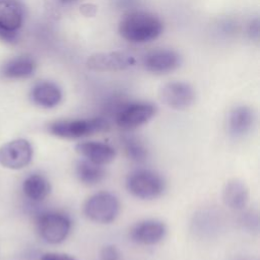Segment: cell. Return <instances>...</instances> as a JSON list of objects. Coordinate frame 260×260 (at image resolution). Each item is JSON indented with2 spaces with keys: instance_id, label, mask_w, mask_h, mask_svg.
<instances>
[{
  "instance_id": "6da1fadb",
  "label": "cell",
  "mask_w": 260,
  "mask_h": 260,
  "mask_svg": "<svg viewBox=\"0 0 260 260\" xmlns=\"http://www.w3.org/2000/svg\"><path fill=\"white\" fill-rule=\"evenodd\" d=\"M121 37L133 44H143L157 39L164 30L162 21L155 14L134 10L126 13L119 22Z\"/></svg>"
},
{
  "instance_id": "7a4b0ae2",
  "label": "cell",
  "mask_w": 260,
  "mask_h": 260,
  "mask_svg": "<svg viewBox=\"0 0 260 260\" xmlns=\"http://www.w3.org/2000/svg\"><path fill=\"white\" fill-rule=\"evenodd\" d=\"M110 128L106 117H94L88 119H62L56 120L48 125V131L59 138L79 139L94 133L107 131Z\"/></svg>"
},
{
  "instance_id": "3957f363",
  "label": "cell",
  "mask_w": 260,
  "mask_h": 260,
  "mask_svg": "<svg viewBox=\"0 0 260 260\" xmlns=\"http://www.w3.org/2000/svg\"><path fill=\"white\" fill-rule=\"evenodd\" d=\"M126 188L131 195L138 199L151 200L165 192L166 181L156 171L141 168L128 174Z\"/></svg>"
},
{
  "instance_id": "277c9868",
  "label": "cell",
  "mask_w": 260,
  "mask_h": 260,
  "mask_svg": "<svg viewBox=\"0 0 260 260\" xmlns=\"http://www.w3.org/2000/svg\"><path fill=\"white\" fill-rule=\"evenodd\" d=\"M72 221L61 211H44L37 217V231L39 236L49 244H60L70 234Z\"/></svg>"
},
{
  "instance_id": "5b68a950",
  "label": "cell",
  "mask_w": 260,
  "mask_h": 260,
  "mask_svg": "<svg viewBox=\"0 0 260 260\" xmlns=\"http://www.w3.org/2000/svg\"><path fill=\"white\" fill-rule=\"evenodd\" d=\"M83 212L91 221L110 223L119 215L120 201L115 194L109 191H100L85 200Z\"/></svg>"
},
{
  "instance_id": "8992f818",
  "label": "cell",
  "mask_w": 260,
  "mask_h": 260,
  "mask_svg": "<svg viewBox=\"0 0 260 260\" xmlns=\"http://www.w3.org/2000/svg\"><path fill=\"white\" fill-rule=\"evenodd\" d=\"M156 109L147 102H124L114 116L116 125L125 130H134L148 121L155 115Z\"/></svg>"
},
{
  "instance_id": "52a82bcc",
  "label": "cell",
  "mask_w": 260,
  "mask_h": 260,
  "mask_svg": "<svg viewBox=\"0 0 260 260\" xmlns=\"http://www.w3.org/2000/svg\"><path fill=\"white\" fill-rule=\"evenodd\" d=\"M24 19V8L17 0H0V40L14 44Z\"/></svg>"
},
{
  "instance_id": "ba28073f",
  "label": "cell",
  "mask_w": 260,
  "mask_h": 260,
  "mask_svg": "<svg viewBox=\"0 0 260 260\" xmlns=\"http://www.w3.org/2000/svg\"><path fill=\"white\" fill-rule=\"evenodd\" d=\"M31 144L23 138L6 142L0 146V165L11 170L28 166L32 158Z\"/></svg>"
},
{
  "instance_id": "9c48e42d",
  "label": "cell",
  "mask_w": 260,
  "mask_h": 260,
  "mask_svg": "<svg viewBox=\"0 0 260 260\" xmlns=\"http://www.w3.org/2000/svg\"><path fill=\"white\" fill-rule=\"evenodd\" d=\"M134 64L135 58L121 51L96 53L91 55L86 61L87 68L95 72L121 71L132 67Z\"/></svg>"
},
{
  "instance_id": "30bf717a",
  "label": "cell",
  "mask_w": 260,
  "mask_h": 260,
  "mask_svg": "<svg viewBox=\"0 0 260 260\" xmlns=\"http://www.w3.org/2000/svg\"><path fill=\"white\" fill-rule=\"evenodd\" d=\"M161 102L171 109H188L195 101L193 87L184 81H171L162 85L159 90Z\"/></svg>"
},
{
  "instance_id": "8fae6325",
  "label": "cell",
  "mask_w": 260,
  "mask_h": 260,
  "mask_svg": "<svg viewBox=\"0 0 260 260\" xmlns=\"http://www.w3.org/2000/svg\"><path fill=\"white\" fill-rule=\"evenodd\" d=\"M167 225L155 218H147L136 222L130 230L131 240L143 246H152L161 242L167 235Z\"/></svg>"
},
{
  "instance_id": "7c38bea8",
  "label": "cell",
  "mask_w": 260,
  "mask_h": 260,
  "mask_svg": "<svg viewBox=\"0 0 260 260\" xmlns=\"http://www.w3.org/2000/svg\"><path fill=\"white\" fill-rule=\"evenodd\" d=\"M142 64L148 72L167 74L180 66L181 57L176 51L171 49H155L144 56Z\"/></svg>"
},
{
  "instance_id": "4fadbf2b",
  "label": "cell",
  "mask_w": 260,
  "mask_h": 260,
  "mask_svg": "<svg viewBox=\"0 0 260 260\" xmlns=\"http://www.w3.org/2000/svg\"><path fill=\"white\" fill-rule=\"evenodd\" d=\"M75 150L82 158L100 166H106L116 157L115 148L102 141H80L75 145Z\"/></svg>"
},
{
  "instance_id": "5bb4252c",
  "label": "cell",
  "mask_w": 260,
  "mask_h": 260,
  "mask_svg": "<svg viewBox=\"0 0 260 260\" xmlns=\"http://www.w3.org/2000/svg\"><path fill=\"white\" fill-rule=\"evenodd\" d=\"M255 113L248 106H237L228 115V132L234 138H242L249 134L255 124Z\"/></svg>"
},
{
  "instance_id": "9a60e30c",
  "label": "cell",
  "mask_w": 260,
  "mask_h": 260,
  "mask_svg": "<svg viewBox=\"0 0 260 260\" xmlns=\"http://www.w3.org/2000/svg\"><path fill=\"white\" fill-rule=\"evenodd\" d=\"M31 102L38 107L52 109L62 101V90L53 81L41 80L34 84L29 93Z\"/></svg>"
},
{
  "instance_id": "2e32d148",
  "label": "cell",
  "mask_w": 260,
  "mask_h": 260,
  "mask_svg": "<svg viewBox=\"0 0 260 260\" xmlns=\"http://www.w3.org/2000/svg\"><path fill=\"white\" fill-rule=\"evenodd\" d=\"M249 199V188L243 181L233 179L226 182L222 190V200L225 206L233 210L241 211L246 208Z\"/></svg>"
},
{
  "instance_id": "e0dca14e",
  "label": "cell",
  "mask_w": 260,
  "mask_h": 260,
  "mask_svg": "<svg viewBox=\"0 0 260 260\" xmlns=\"http://www.w3.org/2000/svg\"><path fill=\"white\" fill-rule=\"evenodd\" d=\"M37 68L36 60L29 55L15 56L7 60L1 67V74L8 79L30 77Z\"/></svg>"
},
{
  "instance_id": "ac0fdd59",
  "label": "cell",
  "mask_w": 260,
  "mask_h": 260,
  "mask_svg": "<svg viewBox=\"0 0 260 260\" xmlns=\"http://www.w3.org/2000/svg\"><path fill=\"white\" fill-rule=\"evenodd\" d=\"M221 225L220 213L213 209H203L198 211L192 221L193 231L201 237H211L216 234Z\"/></svg>"
},
{
  "instance_id": "d6986e66",
  "label": "cell",
  "mask_w": 260,
  "mask_h": 260,
  "mask_svg": "<svg viewBox=\"0 0 260 260\" xmlns=\"http://www.w3.org/2000/svg\"><path fill=\"white\" fill-rule=\"evenodd\" d=\"M22 192L31 202L38 203L43 201L51 192L49 180L41 174H30L22 183Z\"/></svg>"
},
{
  "instance_id": "ffe728a7",
  "label": "cell",
  "mask_w": 260,
  "mask_h": 260,
  "mask_svg": "<svg viewBox=\"0 0 260 260\" xmlns=\"http://www.w3.org/2000/svg\"><path fill=\"white\" fill-rule=\"evenodd\" d=\"M75 174L78 181L85 186H95L106 177L104 166L93 164L85 158H81L76 162Z\"/></svg>"
},
{
  "instance_id": "44dd1931",
  "label": "cell",
  "mask_w": 260,
  "mask_h": 260,
  "mask_svg": "<svg viewBox=\"0 0 260 260\" xmlns=\"http://www.w3.org/2000/svg\"><path fill=\"white\" fill-rule=\"evenodd\" d=\"M125 154L134 162H144L147 160L149 151L144 142L134 134H124L121 138Z\"/></svg>"
},
{
  "instance_id": "7402d4cb",
  "label": "cell",
  "mask_w": 260,
  "mask_h": 260,
  "mask_svg": "<svg viewBox=\"0 0 260 260\" xmlns=\"http://www.w3.org/2000/svg\"><path fill=\"white\" fill-rule=\"evenodd\" d=\"M240 223L246 231L250 233H258L259 231V214L256 210H247L242 213Z\"/></svg>"
},
{
  "instance_id": "603a6c76",
  "label": "cell",
  "mask_w": 260,
  "mask_h": 260,
  "mask_svg": "<svg viewBox=\"0 0 260 260\" xmlns=\"http://www.w3.org/2000/svg\"><path fill=\"white\" fill-rule=\"evenodd\" d=\"M101 260H121V254L114 245H106L100 253Z\"/></svg>"
},
{
  "instance_id": "cb8c5ba5",
  "label": "cell",
  "mask_w": 260,
  "mask_h": 260,
  "mask_svg": "<svg viewBox=\"0 0 260 260\" xmlns=\"http://www.w3.org/2000/svg\"><path fill=\"white\" fill-rule=\"evenodd\" d=\"M40 260H77L72 255L66 253H59V252H47L44 253Z\"/></svg>"
},
{
  "instance_id": "d4e9b609",
  "label": "cell",
  "mask_w": 260,
  "mask_h": 260,
  "mask_svg": "<svg viewBox=\"0 0 260 260\" xmlns=\"http://www.w3.org/2000/svg\"><path fill=\"white\" fill-rule=\"evenodd\" d=\"M59 4L64 5V6H69L72 4H75L76 2H78L79 0H56Z\"/></svg>"
}]
</instances>
